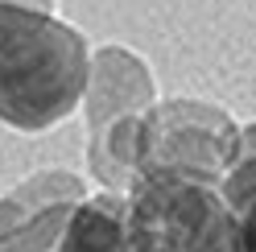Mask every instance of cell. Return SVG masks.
I'll return each instance as SVG.
<instances>
[{"instance_id": "1", "label": "cell", "mask_w": 256, "mask_h": 252, "mask_svg": "<svg viewBox=\"0 0 256 252\" xmlns=\"http://www.w3.org/2000/svg\"><path fill=\"white\" fill-rule=\"evenodd\" d=\"M91 46L74 25L34 4L0 0V124L46 132L87 96Z\"/></svg>"}, {"instance_id": "2", "label": "cell", "mask_w": 256, "mask_h": 252, "mask_svg": "<svg viewBox=\"0 0 256 252\" xmlns=\"http://www.w3.org/2000/svg\"><path fill=\"white\" fill-rule=\"evenodd\" d=\"M124 215L140 252H232V211L219 178L145 170L124 190Z\"/></svg>"}, {"instance_id": "3", "label": "cell", "mask_w": 256, "mask_h": 252, "mask_svg": "<svg viewBox=\"0 0 256 252\" xmlns=\"http://www.w3.org/2000/svg\"><path fill=\"white\" fill-rule=\"evenodd\" d=\"M87 124H91V136L104 132L112 120L120 116H132V112H145L153 108V83H149V70L132 50L124 46H100L91 54V78H87Z\"/></svg>"}, {"instance_id": "4", "label": "cell", "mask_w": 256, "mask_h": 252, "mask_svg": "<svg viewBox=\"0 0 256 252\" xmlns=\"http://www.w3.org/2000/svg\"><path fill=\"white\" fill-rule=\"evenodd\" d=\"M87 198V182L66 170H42L29 174L25 182H17L8 194H0V236L29 224L34 215L50 211V207H66V202Z\"/></svg>"}, {"instance_id": "5", "label": "cell", "mask_w": 256, "mask_h": 252, "mask_svg": "<svg viewBox=\"0 0 256 252\" xmlns=\"http://www.w3.org/2000/svg\"><path fill=\"white\" fill-rule=\"evenodd\" d=\"M70 207H74V202H66V207H50V211L34 215L29 224L4 232V236H0V252H54V240H58L62 224H66V211Z\"/></svg>"}]
</instances>
